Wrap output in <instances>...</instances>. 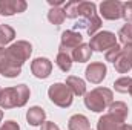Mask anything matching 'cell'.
<instances>
[{"label":"cell","mask_w":132,"mask_h":130,"mask_svg":"<svg viewBox=\"0 0 132 130\" xmlns=\"http://www.w3.org/2000/svg\"><path fill=\"white\" fill-rule=\"evenodd\" d=\"M118 38L123 44H128L132 43V25L131 23H126L120 31H118Z\"/></svg>","instance_id":"27"},{"label":"cell","mask_w":132,"mask_h":130,"mask_svg":"<svg viewBox=\"0 0 132 130\" xmlns=\"http://www.w3.org/2000/svg\"><path fill=\"white\" fill-rule=\"evenodd\" d=\"M26 8L28 5L25 0H0V14L6 17L25 12Z\"/></svg>","instance_id":"9"},{"label":"cell","mask_w":132,"mask_h":130,"mask_svg":"<svg viewBox=\"0 0 132 130\" xmlns=\"http://www.w3.org/2000/svg\"><path fill=\"white\" fill-rule=\"evenodd\" d=\"M120 52H121V48H120L118 44H115L114 48H111L109 51H106V52H104V58H106V61H111V63H114V61L118 58Z\"/></svg>","instance_id":"28"},{"label":"cell","mask_w":132,"mask_h":130,"mask_svg":"<svg viewBox=\"0 0 132 130\" xmlns=\"http://www.w3.org/2000/svg\"><path fill=\"white\" fill-rule=\"evenodd\" d=\"M0 94H2V89H0Z\"/></svg>","instance_id":"36"},{"label":"cell","mask_w":132,"mask_h":130,"mask_svg":"<svg viewBox=\"0 0 132 130\" xmlns=\"http://www.w3.org/2000/svg\"><path fill=\"white\" fill-rule=\"evenodd\" d=\"M55 63H57V66L60 67V70L69 72L71 67H72L74 60H72V55L65 54V52H59V54H57V58H55Z\"/></svg>","instance_id":"21"},{"label":"cell","mask_w":132,"mask_h":130,"mask_svg":"<svg viewBox=\"0 0 132 130\" xmlns=\"http://www.w3.org/2000/svg\"><path fill=\"white\" fill-rule=\"evenodd\" d=\"M31 72L34 73V77L45 80L52 72V63L48 58H45V57H38L31 63Z\"/></svg>","instance_id":"11"},{"label":"cell","mask_w":132,"mask_h":130,"mask_svg":"<svg viewBox=\"0 0 132 130\" xmlns=\"http://www.w3.org/2000/svg\"><path fill=\"white\" fill-rule=\"evenodd\" d=\"M108 110H109V113H112L114 116L120 118L121 121H125L128 118V113H129V109H128V106L123 101H115V103L112 101L111 106L108 107Z\"/></svg>","instance_id":"19"},{"label":"cell","mask_w":132,"mask_h":130,"mask_svg":"<svg viewBox=\"0 0 132 130\" xmlns=\"http://www.w3.org/2000/svg\"><path fill=\"white\" fill-rule=\"evenodd\" d=\"M0 107H2V109L19 107V103H17V89H15V86H14V87L2 89V94H0Z\"/></svg>","instance_id":"14"},{"label":"cell","mask_w":132,"mask_h":130,"mask_svg":"<svg viewBox=\"0 0 132 130\" xmlns=\"http://www.w3.org/2000/svg\"><path fill=\"white\" fill-rule=\"evenodd\" d=\"M100 14L106 20H118L123 17V3L118 0H104L100 3Z\"/></svg>","instance_id":"6"},{"label":"cell","mask_w":132,"mask_h":130,"mask_svg":"<svg viewBox=\"0 0 132 130\" xmlns=\"http://www.w3.org/2000/svg\"><path fill=\"white\" fill-rule=\"evenodd\" d=\"M66 86H68V87L71 89V92H72L74 95H77V97L86 95V83H85L81 78H78V77H74V75L68 77V78H66Z\"/></svg>","instance_id":"16"},{"label":"cell","mask_w":132,"mask_h":130,"mask_svg":"<svg viewBox=\"0 0 132 130\" xmlns=\"http://www.w3.org/2000/svg\"><path fill=\"white\" fill-rule=\"evenodd\" d=\"M120 130H132V126H131V124H123Z\"/></svg>","instance_id":"33"},{"label":"cell","mask_w":132,"mask_h":130,"mask_svg":"<svg viewBox=\"0 0 132 130\" xmlns=\"http://www.w3.org/2000/svg\"><path fill=\"white\" fill-rule=\"evenodd\" d=\"M123 18L126 20V23L132 22V2L123 3Z\"/></svg>","instance_id":"29"},{"label":"cell","mask_w":132,"mask_h":130,"mask_svg":"<svg viewBox=\"0 0 132 130\" xmlns=\"http://www.w3.org/2000/svg\"><path fill=\"white\" fill-rule=\"evenodd\" d=\"M106 73H108V69H106V64L103 63H91L85 70L86 80L91 81L92 84H100L106 78Z\"/></svg>","instance_id":"10"},{"label":"cell","mask_w":132,"mask_h":130,"mask_svg":"<svg viewBox=\"0 0 132 130\" xmlns=\"http://www.w3.org/2000/svg\"><path fill=\"white\" fill-rule=\"evenodd\" d=\"M8 49V52L20 63V64L23 66V63L31 57V54H32V46H31V43L29 41H25V40H19V41H15V43H12L9 48H6Z\"/></svg>","instance_id":"7"},{"label":"cell","mask_w":132,"mask_h":130,"mask_svg":"<svg viewBox=\"0 0 132 130\" xmlns=\"http://www.w3.org/2000/svg\"><path fill=\"white\" fill-rule=\"evenodd\" d=\"M45 118H46V113L42 107L38 106H34L31 107L28 112H26V121L28 124H31L32 127H37V126H42L45 123Z\"/></svg>","instance_id":"15"},{"label":"cell","mask_w":132,"mask_h":130,"mask_svg":"<svg viewBox=\"0 0 132 130\" xmlns=\"http://www.w3.org/2000/svg\"><path fill=\"white\" fill-rule=\"evenodd\" d=\"M129 94H131V97H132V86H131V89H129Z\"/></svg>","instance_id":"35"},{"label":"cell","mask_w":132,"mask_h":130,"mask_svg":"<svg viewBox=\"0 0 132 130\" xmlns=\"http://www.w3.org/2000/svg\"><path fill=\"white\" fill-rule=\"evenodd\" d=\"M114 66L118 73H128L132 69V43H128L125 48H121V52L114 61Z\"/></svg>","instance_id":"8"},{"label":"cell","mask_w":132,"mask_h":130,"mask_svg":"<svg viewBox=\"0 0 132 130\" xmlns=\"http://www.w3.org/2000/svg\"><path fill=\"white\" fill-rule=\"evenodd\" d=\"M65 18H66L65 11L62 8H51L49 12H48V20L55 26H60L65 22Z\"/></svg>","instance_id":"23"},{"label":"cell","mask_w":132,"mask_h":130,"mask_svg":"<svg viewBox=\"0 0 132 130\" xmlns=\"http://www.w3.org/2000/svg\"><path fill=\"white\" fill-rule=\"evenodd\" d=\"M97 14V6L94 2H80L78 3V17L89 18Z\"/></svg>","instance_id":"20"},{"label":"cell","mask_w":132,"mask_h":130,"mask_svg":"<svg viewBox=\"0 0 132 130\" xmlns=\"http://www.w3.org/2000/svg\"><path fill=\"white\" fill-rule=\"evenodd\" d=\"M48 97L49 99L62 107V109H66L72 104V99H74V94L71 92V89L66 86V83H55L52 86H49L48 89Z\"/></svg>","instance_id":"2"},{"label":"cell","mask_w":132,"mask_h":130,"mask_svg":"<svg viewBox=\"0 0 132 130\" xmlns=\"http://www.w3.org/2000/svg\"><path fill=\"white\" fill-rule=\"evenodd\" d=\"M91 55H92V49L89 48V44L81 43L78 48L74 49V52H72V60L77 61V63H86V61L91 60Z\"/></svg>","instance_id":"18"},{"label":"cell","mask_w":132,"mask_h":130,"mask_svg":"<svg viewBox=\"0 0 132 130\" xmlns=\"http://www.w3.org/2000/svg\"><path fill=\"white\" fill-rule=\"evenodd\" d=\"M0 73L6 78H15L22 73V64L5 48H0Z\"/></svg>","instance_id":"3"},{"label":"cell","mask_w":132,"mask_h":130,"mask_svg":"<svg viewBox=\"0 0 132 130\" xmlns=\"http://www.w3.org/2000/svg\"><path fill=\"white\" fill-rule=\"evenodd\" d=\"M15 89H17V103H19V107H23L28 103V99H29V87L26 84H17Z\"/></svg>","instance_id":"25"},{"label":"cell","mask_w":132,"mask_h":130,"mask_svg":"<svg viewBox=\"0 0 132 130\" xmlns=\"http://www.w3.org/2000/svg\"><path fill=\"white\" fill-rule=\"evenodd\" d=\"M131 86H132L131 77H121V78L115 80V83H114V89L117 92H120V94H128L129 89H131Z\"/></svg>","instance_id":"24"},{"label":"cell","mask_w":132,"mask_h":130,"mask_svg":"<svg viewBox=\"0 0 132 130\" xmlns=\"http://www.w3.org/2000/svg\"><path fill=\"white\" fill-rule=\"evenodd\" d=\"M15 37V31L9 25H0V48L11 43Z\"/></svg>","instance_id":"22"},{"label":"cell","mask_w":132,"mask_h":130,"mask_svg":"<svg viewBox=\"0 0 132 130\" xmlns=\"http://www.w3.org/2000/svg\"><path fill=\"white\" fill-rule=\"evenodd\" d=\"M68 129L69 130H91V123L85 115H72L68 121Z\"/></svg>","instance_id":"17"},{"label":"cell","mask_w":132,"mask_h":130,"mask_svg":"<svg viewBox=\"0 0 132 130\" xmlns=\"http://www.w3.org/2000/svg\"><path fill=\"white\" fill-rule=\"evenodd\" d=\"M123 123L125 121L114 116L112 113H106V115L100 116L98 123H97V130H120Z\"/></svg>","instance_id":"13"},{"label":"cell","mask_w":132,"mask_h":130,"mask_svg":"<svg viewBox=\"0 0 132 130\" xmlns=\"http://www.w3.org/2000/svg\"><path fill=\"white\" fill-rule=\"evenodd\" d=\"M83 43V37L81 34L74 31V29H68L62 34V40H60V46H59V52H65L72 55L74 49L78 48Z\"/></svg>","instance_id":"5"},{"label":"cell","mask_w":132,"mask_h":130,"mask_svg":"<svg viewBox=\"0 0 132 130\" xmlns=\"http://www.w3.org/2000/svg\"><path fill=\"white\" fill-rule=\"evenodd\" d=\"M114 99V94L108 87H95L94 90L85 95V106L92 112H103L106 110Z\"/></svg>","instance_id":"1"},{"label":"cell","mask_w":132,"mask_h":130,"mask_svg":"<svg viewBox=\"0 0 132 130\" xmlns=\"http://www.w3.org/2000/svg\"><path fill=\"white\" fill-rule=\"evenodd\" d=\"M48 3H49L52 8H60V5L65 3V0H48Z\"/></svg>","instance_id":"32"},{"label":"cell","mask_w":132,"mask_h":130,"mask_svg":"<svg viewBox=\"0 0 132 130\" xmlns=\"http://www.w3.org/2000/svg\"><path fill=\"white\" fill-rule=\"evenodd\" d=\"M3 119V110H0V121Z\"/></svg>","instance_id":"34"},{"label":"cell","mask_w":132,"mask_h":130,"mask_svg":"<svg viewBox=\"0 0 132 130\" xmlns=\"http://www.w3.org/2000/svg\"><path fill=\"white\" fill-rule=\"evenodd\" d=\"M115 44H117L115 34L111 32V31L97 32L95 35H92V38L89 41V48L92 51H97V52H106L111 48H114Z\"/></svg>","instance_id":"4"},{"label":"cell","mask_w":132,"mask_h":130,"mask_svg":"<svg viewBox=\"0 0 132 130\" xmlns=\"http://www.w3.org/2000/svg\"><path fill=\"white\" fill-rule=\"evenodd\" d=\"M78 0H72V2H68L63 8L65 11L66 18H77L78 17Z\"/></svg>","instance_id":"26"},{"label":"cell","mask_w":132,"mask_h":130,"mask_svg":"<svg viewBox=\"0 0 132 130\" xmlns=\"http://www.w3.org/2000/svg\"><path fill=\"white\" fill-rule=\"evenodd\" d=\"M0 130H20V126L15 121H5L0 126Z\"/></svg>","instance_id":"30"},{"label":"cell","mask_w":132,"mask_h":130,"mask_svg":"<svg viewBox=\"0 0 132 130\" xmlns=\"http://www.w3.org/2000/svg\"><path fill=\"white\" fill-rule=\"evenodd\" d=\"M74 28H75V29H86L88 34L92 37V35H95L97 31L101 28V18H100L97 14L92 15V17H89V18H80V20L74 25Z\"/></svg>","instance_id":"12"},{"label":"cell","mask_w":132,"mask_h":130,"mask_svg":"<svg viewBox=\"0 0 132 130\" xmlns=\"http://www.w3.org/2000/svg\"><path fill=\"white\" fill-rule=\"evenodd\" d=\"M40 130H60L59 126L55 123H51V121H45L42 126H40Z\"/></svg>","instance_id":"31"}]
</instances>
